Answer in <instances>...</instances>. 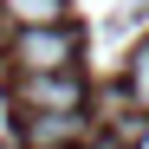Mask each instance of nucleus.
<instances>
[{"mask_svg":"<svg viewBox=\"0 0 149 149\" xmlns=\"http://www.w3.org/2000/svg\"><path fill=\"white\" fill-rule=\"evenodd\" d=\"M19 136H26V149H84L97 136V123L84 110H58V117H26Z\"/></svg>","mask_w":149,"mask_h":149,"instance_id":"nucleus-3","label":"nucleus"},{"mask_svg":"<svg viewBox=\"0 0 149 149\" xmlns=\"http://www.w3.org/2000/svg\"><path fill=\"white\" fill-rule=\"evenodd\" d=\"M19 104H26V117H58V110H84L91 91L78 71H52V78H19Z\"/></svg>","mask_w":149,"mask_h":149,"instance_id":"nucleus-2","label":"nucleus"},{"mask_svg":"<svg viewBox=\"0 0 149 149\" xmlns=\"http://www.w3.org/2000/svg\"><path fill=\"white\" fill-rule=\"evenodd\" d=\"M13 26H65V0H0Z\"/></svg>","mask_w":149,"mask_h":149,"instance_id":"nucleus-4","label":"nucleus"},{"mask_svg":"<svg viewBox=\"0 0 149 149\" xmlns=\"http://www.w3.org/2000/svg\"><path fill=\"white\" fill-rule=\"evenodd\" d=\"M130 104L149 117V45H136V58H130Z\"/></svg>","mask_w":149,"mask_h":149,"instance_id":"nucleus-5","label":"nucleus"},{"mask_svg":"<svg viewBox=\"0 0 149 149\" xmlns=\"http://www.w3.org/2000/svg\"><path fill=\"white\" fill-rule=\"evenodd\" d=\"M71 58H78V33H71V26H19V39H13V65H19V78L71 71Z\"/></svg>","mask_w":149,"mask_h":149,"instance_id":"nucleus-1","label":"nucleus"}]
</instances>
